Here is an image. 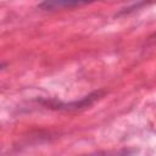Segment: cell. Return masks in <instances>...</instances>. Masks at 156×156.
<instances>
[{"mask_svg":"<svg viewBox=\"0 0 156 156\" xmlns=\"http://www.w3.org/2000/svg\"><path fill=\"white\" fill-rule=\"evenodd\" d=\"M105 93L102 90H98V91H93L89 95L76 100V101H71V102H62L58 101L56 99H40L38 100V102H40L41 105H44L48 108L51 110H57V111H76V110H82L85 107H89L93 102H95L96 100H99Z\"/></svg>","mask_w":156,"mask_h":156,"instance_id":"cell-1","label":"cell"},{"mask_svg":"<svg viewBox=\"0 0 156 156\" xmlns=\"http://www.w3.org/2000/svg\"><path fill=\"white\" fill-rule=\"evenodd\" d=\"M88 2H80V1H44L38 5V7L43 10H60V9H71L80 5H87Z\"/></svg>","mask_w":156,"mask_h":156,"instance_id":"cell-2","label":"cell"}]
</instances>
